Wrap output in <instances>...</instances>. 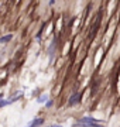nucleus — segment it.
<instances>
[{
  "label": "nucleus",
  "instance_id": "nucleus-1",
  "mask_svg": "<svg viewBox=\"0 0 120 127\" xmlns=\"http://www.w3.org/2000/svg\"><path fill=\"white\" fill-rule=\"evenodd\" d=\"M102 124V120H97V119L95 117H82L81 120H79L75 126H100Z\"/></svg>",
  "mask_w": 120,
  "mask_h": 127
},
{
  "label": "nucleus",
  "instance_id": "nucleus-2",
  "mask_svg": "<svg viewBox=\"0 0 120 127\" xmlns=\"http://www.w3.org/2000/svg\"><path fill=\"white\" fill-rule=\"evenodd\" d=\"M79 102H81V93L79 92H75V93H72V96H71L69 99H68V106H75Z\"/></svg>",
  "mask_w": 120,
  "mask_h": 127
},
{
  "label": "nucleus",
  "instance_id": "nucleus-3",
  "mask_svg": "<svg viewBox=\"0 0 120 127\" xmlns=\"http://www.w3.org/2000/svg\"><path fill=\"white\" fill-rule=\"evenodd\" d=\"M55 45H57V41L54 40V42L51 44V47H50V51H48V55H50V59L52 61L54 59V54H55Z\"/></svg>",
  "mask_w": 120,
  "mask_h": 127
},
{
  "label": "nucleus",
  "instance_id": "nucleus-4",
  "mask_svg": "<svg viewBox=\"0 0 120 127\" xmlns=\"http://www.w3.org/2000/svg\"><path fill=\"white\" fill-rule=\"evenodd\" d=\"M41 124H44V119H41V117L34 119V120L30 123V126L31 127H37V126H41Z\"/></svg>",
  "mask_w": 120,
  "mask_h": 127
},
{
  "label": "nucleus",
  "instance_id": "nucleus-5",
  "mask_svg": "<svg viewBox=\"0 0 120 127\" xmlns=\"http://www.w3.org/2000/svg\"><path fill=\"white\" fill-rule=\"evenodd\" d=\"M13 40V34H7V35H3L1 38H0V42L1 44H7L9 41Z\"/></svg>",
  "mask_w": 120,
  "mask_h": 127
},
{
  "label": "nucleus",
  "instance_id": "nucleus-6",
  "mask_svg": "<svg viewBox=\"0 0 120 127\" xmlns=\"http://www.w3.org/2000/svg\"><path fill=\"white\" fill-rule=\"evenodd\" d=\"M48 97H50V96L47 95V93H45V95H41L37 99V102H38V103H44V102H47V100H48Z\"/></svg>",
  "mask_w": 120,
  "mask_h": 127
},
{
  "label": "nucleus",
  "instance_id": "nucleus-7",
  "mask_svg": "<svg viewBox=\"0 0 120 127\" xmlns=\"http://www.w3.org/2000/svg\"><path fill=\"white\" fill-rule=\"evenodd\" d=\"M47 107H51L52 106V100H50V102H47V104H45Z\"/></svg>",
  "mask_w": 120,
  "mask_h": 127
},
{
  "label": "nucleus",
  "instance_id": "nucleus-8",
  "mask_svg": "<svg viewBox=\"0 0 120 127\" xmlns=\"http://www.w3.org/2000/svg\"><path fill=\"white\" fill-rule=\"evenodd\" d=\"M48 3H50V6H52V4H54V3H55V0H50Z\"/></svg>",
  "mask_w": 120,
  "mask_h": 127
}]
</instances>
